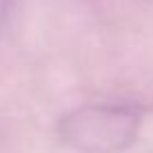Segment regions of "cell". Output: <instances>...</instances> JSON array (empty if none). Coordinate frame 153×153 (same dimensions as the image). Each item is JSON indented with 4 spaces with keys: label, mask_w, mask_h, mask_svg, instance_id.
I'll use <instances>...</instances> for the list:
<instances>
[{
    "label": "cell",
    "mask_w": 153,
    "mask_h": 153,
    "mask_svg": "<svg viewBox=\"0 0 153 153\" xmlns=\"http://www.w3.org/2000/svg\"><path fill=\"white\" fill-rule=\"evenodd\" d=\"M137 120L120 108H88L65 122V137L86 153H115L131 144Z\"/></svg>",
    "instance_id": "obj_1"
}]
</instances>
